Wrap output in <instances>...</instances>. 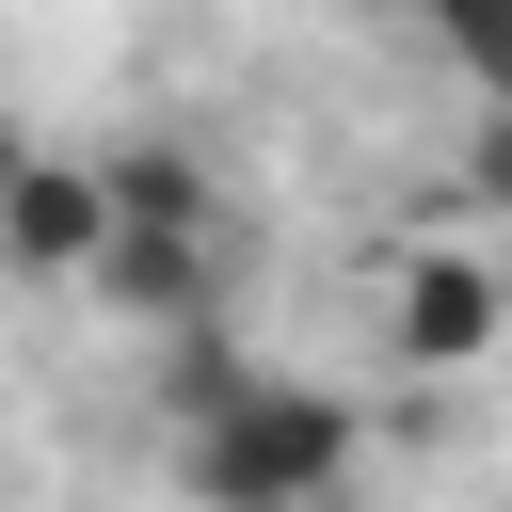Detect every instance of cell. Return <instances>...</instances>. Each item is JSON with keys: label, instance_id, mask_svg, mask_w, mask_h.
I'll use <instances>...</instances> for the list:
<instances>
[{"label": "cell", "instance_id": "6da1fadb", "mask_svg": "<svg viewBox=\"0 0 512 512\" xmlns=\"http://www.w3.org/2000/svg\"><path fill=\"white\" fill-rule=\"evenodd\" d=\"M176 416H192L208 512H320L352 480V400L304 384V368H240L224 336H176Z\"/></svg>", "mask_w": 512, "mask_h": 512}, {"label": "cell", "instance_id": "7a4b0ae2", "mask_svg": "<svg viewBox=\"0 0 512 512\" xmlns=\"http://www.w3.org/2000/svg\"><path fill=\"white\" fill-rule=\"evenodd\" d=\"M480 352H512V256H480V240H400V256H384V368H400V384H448V368H480Z\"/></svg>", "mask_w": 512, "mask_h": 512}, {"label": "cell", "instance_id": "3957f363", "mask_svg": "<svg viewBox=\"0 0 512 512\" xmlns=\"http://www.w3.org/2000/svg\"><path fill=\"white\" fill-rule=\"evenodd\" d=\"M0 256H16L32 288H96V256H112V160L32 144V160L0 176Z\"/></svg>", "mask_w": 512, "mask_h": 512}, {"label": "cell", "instance_id": "277c9868", "mask_svg": "<svg viewBox=\"0 0 512 512\" xmlns=\"http://www.w3.org/2000/svg\"><path fill=\"white\" fill-rule=\"evenodd\" d=\"M96 304H112L128 336H208V304H224V224H112Z\"/></svg>", "mask_w": 512, "mask_h": 512}, {"label": "cell", "instance_id": "5b68a950", "mask_svg": "<svg viewBox=\"0 0 512 512\" xmlns=\"http://www.w3.org/2000/svg\"><path fill=\"white\" fill-rule=\"evenodd\" d=\"M112 224H208V176L176 144H112Z\"/></svg>", "mask_w": 512, "mask_h": 512}, {"label": "cell", "instance_id": "8992f818", "mask_svg": "<svg viewBox=\"0 0 512 512\" xmlns=\"http://www.w3.org/2000/svg\"><path fill=\"white\" fill-rule=\"evenodd\" d=\"M432 32H448V64L480 80V112H512V0H432Z\"/></svg>", "mask_w": 512, "mask_h": 512}, {"label": "cell", "instance_id": "52a82bcc", "mask_svg": "<svg viewBox=\"0 0 512 512\" xmlns=\"http://www.w3.org/2000/svg\"><path fill=\"white\" fill-rule=\"evenodd\" d=\"M464 192H480V208H512V112H480V128H464Z\"/></svg>", "mask_w": 512, "mask_h": 512}]
</instances>
